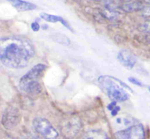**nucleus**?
<instances>
[{
    "mask_svg": "<svg viewBox=\"0 0 150 139\" xmlns=\"http://www.w3.org/2000/svg\"><path fill=\"white\" fill-rule=\"evenodd\" d=\"M34 54L33 44L25 39L7 37L1 41L0 60L8 68H25Z\"/></svg>",
    "mask_w": 150,
    "mask_h": 139,
    "instance_id": "f257e3e1",
    "label": "nucleus"
},
{
    "mask_svg": "<svg viewBox=\"0 0 150 139\" xmlns=\"http://www.w3.org/2000/svg\"><path fill=\"white\" fill-rule=\"evenodd\" d=\"M47 65L39 63L28 71L19 80L18 87L20 91L27 97L34 99L42 92V86L40 83Z\"/></svg>",
    "mask_w": 150,
    "mask_h": 139,
    "instance_id": "f03ea898",
    "label": "nucleus"
},
{
    "mask_svg": "<svg viewBox=\"0 0 150 139\" xmlns=\"http://www.w3.org/2000/svg\"><path fill=\"white\" fill-rule=\"evenodd\" d=\"M98 82L104 92L112 101L120 102L127 101L129 99V95L126 90L133 93V90L122 80L112 76L103 75L98 78Z\"/></svg>",
    "mask_w": 150,
    "mask_h": 139,
    "instance_id": "7ed1b4c3",
    "label": "nucleus"
},
{
    "mask_svg": "<svg viewBox=\"0 0 150 139\" xmlns=\"http://www.w3.org/2000/svg\"><path fill=\"white\" fill-rule=\"evenodd\" d=\"M33 127L34 131L44 138H56L59 136L58 131L54 128L49 121L43 117H36L33 121Z\"/></svg>",
    "mask_w": 150,
    "mask_h": 139,
    "instance_id": "20e7f679",
    "label": "nucleus"
},
{
    "mask_svg": "<svg viewBox=\"0 0 150 139\" xmlns=\"http://www.w3.org/2000/svg\"><path fill=\"white\" fill-rule=\"evenodd\" d=\"M21 115L19 110L16 107L10 106L4 111L1 123L6 130H11L19 123Z\"/></svg>",
    "mask_w": 150,
    "mask_h": 139,
    "instance_id": "39448f33",
    "label": "nucleus"
},
{
    "mask_svg": "<svg viewBox=\"0 0 150 139\" xmlns=\"http://www.w3.org/2000/svg\"><path fill=\"white\" fill-rule=\"evenodd\" d=\"M117 138H145V130L142 124H135L128 127L124 130L115 133Z\"/></svg>",
    "mask_w": 150,
    "mask_h": 139,
    "instance_id": "423d86ee",
    "label": "nucleus"
},
{
    "mask_svg": "<svg viewBox=\"0 0 150 139\" xmlns=\"http://www.w3.org/2000/svg\"><path fill=\"white\" fill-rule=\"evenodd\" d=\"M117 58L119 62L128 70H132L137 63V57L135 56V55L131 51L126 49L120 50L118 53Z\"/></svg>",
    "mask_w": 150,
    "mask_h": 139,
    "instance_id": "0eeeda50",
    "label": "nucleus"
},
{
    "mask_svg": "<svg viewBox=\"0 0 150 139\" xmlns=\"http://www.w3.org/2000/svg\"><path fill=\"white\" fill-rule=\"evenodd\" d=\"M81 130V123L77 118H71L62 127V132L67 137H75Z\"/></svg>",
    "mask_w": 150,
    "mask_h": 139,
    "instance_id": "6e6552de",
    "label": "nucleus"
},
{
    "mask_svg": "<svg viewBox=\"0 0 150 139\" xmlns=\"http://www.w3.org/2000/svg\"><path fill=\"white\" fill-rule=\"evenodd\" d=\"M40 18L42 19H44L45 21H47V22H50V23H56V22H60L62 23L66 28H68L69 30L72 31L74 33V30L72 28V26L69 24V22L67 20H65L63 18L60 17V16H56V15H53V14H48V13H46V12H41L40 14Z\"/></svg>",
    "mask_w": 150,
    "mask_h": 139,
    "instance_id": "1a4fd4ad",
    "label": "nucleus"
},
{
    "mask_svg": "<svg viewBox=\"0 0 150 139\" xmlns=\"http://www.w3.org/2000/svg\"><path fill=\"white\" fill-rule=\"evenodd\" d=\"M17 11H32L36 9V5L33 3L26 2L24 0H7Z\"/></svg>",
    "mask_w": 150,
    "mask_h": 139,
    "instance_id": "9d476101",
    "label": "nucleus"
},
{
    "mask_svg": "<svg viewBox=\"0 0 150 139\" xmlns=\"http://www.w3.org/2000/svg\"><path fill=\"white\" fill-rule=\"evenodd\" d=\"M145 5L143 2H134V3H125L124 4L120 6V9L126 12H134V11H142L144 9Z\"/></svg>",
    "mask_w": 150,
    "mask_h": 139,
    "instance_id": "9b49d317",
    "label": "nucleus"
},
{
    "mask_svg": "<svg viewBox=\"0 0 150 139\" xmlns=\"http://www.w3.org/2000/svg\"><path fill=\"white\" fill-rule=\"evenodd\" d=\"M87 138H107V135L103 132L102 130H91L87 133L85 136Z\"/></svg>",
    "mask_w": 150,
    "mask_h": 139,
    "instance_id": "f8f14e48",
    "label": "nucleus"
},
{
    "mask_svg": "<svg viewBox=\"0 0 150 139\" xmlns=\"http://www.w3.org/2000/svg\"><path fill=\"white\" fill-rule=\"evenodd\" d=\"M128 81L129 82H131L132 84H134V85H135V86H144V85L142 83V81H140L139 79H137L136 78H134V77H130L129 78H128Z\"/></svg>",
    "mask_w": 150,
    "mask_h": 139,
    "instance_id": "ddd939ff",
    "label": "nucleus"
},
{
    "mask_svg": "<svg viewBox=\"0 0 150 139\" xmlns=\"http://www.w3.org/2000/svg\"><path fill=\"white\" fill-rule=\"evenodd\" d=\"M31 28H32V30H33V32H38V31L40 30V26L39 23L35 21V22H33V23L31 24Z\"/></svg>",
    "mask_w": 150,
    "mask_h": 139,
    "instance_id": "4468645a",
    "label": "nucleus"
},
{
    "mask_svg": "<svg viewBox=\"0 0 150 139\" xmlns=\"http://www.w3.org/2000/svg\"><path fill=\"white\" fill-rule=\"evenodd\" d=\"M120 107H119V106H116L112 111H111V114H112V116H116L117 115H118V113L120 112Z\"/></svg>",
    "mask_w": 150,
    "mask_h": 139,
    "instance_id": "2eb2a0df",
    "label": "nucleus"
},
{
    "mask_svg": "<svg viewBox=\"0 0 150 139\" xmlns=\"http://www.w3.org/2000/svg\"><path fill=\"white\" fill-rule=\"evenodd\" d=\"M116 106H117V101H112L107 106V109L110 110V111H112Z\"/></svg>",
    "mask_w": 150,
    "mask_h": 139,
    "instance_id": "dca6fc26",
    "label": "nucleus"
},
{
    "mask_svg": "<svg viewBox=\"0 0 150 139\" xmlns=\"http://www.w3.org/2000/svg\"><path fill=\"white\" fill-rule=\"evenodd\" d=\"M142 2H143V3H145V4H149L150 5V0H142Z\"/></svg>",
    "mask_w": 150,
    "mask_h": 139,
    "instance_id": "f3484780",
    "label": "nucleus"
},
{
    "mask_svg": "<svg viewBox=\"0 0 150 139\" xmlns=\"http://www.w3.org/2000/svg\"><path fill=\"white\" fill-rule=\"evenodd\" d=\"M92 1H96V2H101V1H104V0H92Z\"/></svg>",
    "mask_w": 150,
    "mask_h": 139,
    "instance_id": "a211bd4d",
    "label": "nucleus"
},
{
    "mask_svg": "<svg viewBox=\"0 0 150 139\" xmlns=\"http://www.w3.org/2000/svg\"><path fill=\"white\" fill-rule=\"evenodd\" d=\"M148 88H149V93H150V86H149Z\"/></svg>",
    "mask_w": 150,
    "mask_h": 139,
    "instance_id": "6ab92c4d",
    "label": "nucleus"
}]
</instances>
